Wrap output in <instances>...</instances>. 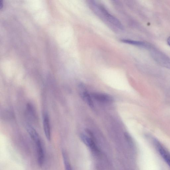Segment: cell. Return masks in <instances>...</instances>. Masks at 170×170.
I'll return each mask as SVG.
<instances>
[{
  "instance_id": "obj_1",
  "label": "cell",
  "mask_w": 170,
  "mask_h": 170,
  "mask_svg": "<svg viewBox=\"0 0 170 170\" xmlns=\"http://www.w3.org/2000/svg\"><path fill=\"white\" fill-rule=\"evenodd\" d=\"M98 8L108 21L119 29H123V26L117 18L110 14L103 7L100 6Z\"/></svg>"
},
{
  "instance_id": "obj_2",
  "label": "cell",
  "mask_w": 170,
  "mask_h": 170,
  "mask_svg": "<svg viewBox=\"0 0 170 170\" xmlns=\"http://www.w3.org/2000/svg\"><path fill=\"white\" fill-rule=\"evenodd\" d=\"M92 96L96 100L103 103H110L113 101V98L111 96L105 94L94 93Z\"/></svg>"
},
{
  "instance_id": "obj_3",
  "label": "cell",
  "mask_w": 170,
  "mask_h": 170,
  "mask_svg": "<svg viewBox=\"0 0 170 170\" xmlns=\"http://www.w3.org/2000/svg\"><path fill=\"white\" fill-rule=\"evenodd\" d=\"M43 125L45 135L47 139L50 141L51 139V130H50V119L47 113H45L44 115Z\"/></svg>"
},
{
  "instance_id": "obj_4",
  "label": "cell",
  "mask_w": 170,
  "mask_h": 170,
  "mask_svg": "<svg viewBox=\"0 0 170 170\" xmlns=\"http://www.w3.org/2000/svg\"><path fill=\"white\" fill-rule=\"evenodd\" d=\"M81 138L84 143L91 149H92L94 150L97 149V148H96L97 147H96L94 142L92 138L83 134H81Z\"/></svg>"
},
{
  "instance_id": "obj_5",
  "label": "cell",
  "mask_w": 170,
  "mask_h": 170,
  "mask_svg": "<svg viewBox=\"0 0 170 170\" xmlns=\"http://www.w3.org/2000/svg\"><path fill=\"white\" fill-rule=\"evenodd\" d=\"M82 98L87 104L91 108H94V104L92 100L91 96L88 93V92L86 90H81V92Z\"/></svg>"
},
{
  "instance_id": "obj_6",
  "label": "cell",
  "mask_w": 170,
  "mask_h": 170,
  "mask_svg": "<svg viewBox=\"0 0 170 170\" xmlns=\"http://www.w3.org/2000/svg\"><path fill=\"white\" fill-rule=\"evenodd\" d=\"M158 149L159 152L165 161L170 167V155L167 151L164 150L162 146L158 145Z\"/></svg>"
},
{
  "instance_id": "obj_7",
  "label": "cell",
  "mask_w": 170,
  "mask_h": 170,
  "mask_svg": "<svg viewBox=\"0 0 170 170\" xmlns=\"http://www.w3.org/2000/svg\"><path fill=\"white\" fill-rule=\"evenodd\" d=\"M121 41L124 43L140 46H146V44L144 42L131 40L123 39L121 40Z\"/></svg>"
},
{
  "instance_id": "obj_8",
  "label": "cell",
  "mask_w": 170,
  "mask_h": 170,
  "mask_svg": "<svg viewBox=\"0 0 170 170\" xmlns=\"http://www.w3.org/2000/svg\"><path fill=\"white\" fill-rule=\"evenodd\" d=\"M27 107L28 111L31 116H33L34 118H35L36 117V114L33 106L31 104L28 103L27 104Z\"/></svg>"
},
{
  "instance_id": "obj_9",
  "label": "cell",
  "mask_w": 170,
  "mask_h": 170,
  "mask_svg": "<svg viewBox=\"0 0 170 170\" xmlns=\"http://www.w3.org/2000/svg\"><path fill=\"white\" fill-rule=\"evenodd\" d=\"M167 42L168 45L170 46V36L167 39Z\"/></svg>"
}]
</instances>
